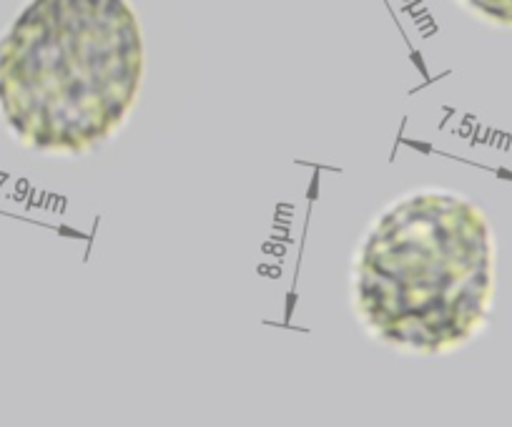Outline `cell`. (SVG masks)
Listing matches in <instances>:
<instances>
[{"label":"cell","mask_w":512,"mask_h":427,"mask_svg":"<svg viewBox=\"0 0 512 427\" xmlns=\"http://www.w3.org/2000/svg\"><path fill=\"white\" fill-rule=\"evenodd\" d=\"M495 244L485 214L450 191H415L374 219L354 262L364 330L407 355H445L485 325Z\"/></svg>","instance_id":"6da1fadb"},{"label":"cell","mask_w":512,"mask_h":427,"mask_svg":"<svg viewBox=\"0 0 512 427\" xmlns=\"http://www.w3.org/2000/svg\"><path fill=\"white\" fill-rule=\"evenodd\" d=\"M144 38L126 0H31L0 41V119L41 154H86L134 106Z\"/></svg>","instance_id":"7a4b0ae2"},{"label":"cell","mask_w":512,"mask_h":427,"mask_svg":"<svg viewBox=\"0 0 512 427\" xmlns=\"http://www.w3.org/2000/svg\"><path fill=\"white\" fill-rule=\"evenodd\" d=\"M462 3L487 21L512 26V0H462Z\"/></svg>","instance_id":"3957f363"}]
</instances>
